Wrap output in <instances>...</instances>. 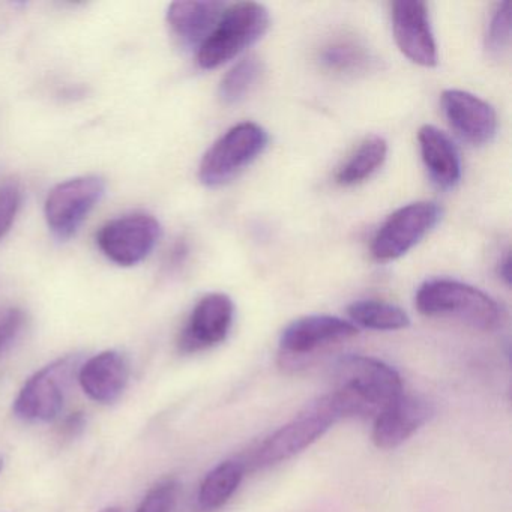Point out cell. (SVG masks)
Instances as JSON below:
<instances>
[{
  "label": "cell",
  "instance_id": "2",
  "mask_svg": "<svg viewBox=\"0 0 512 512\" xmlns=\"http://www.w3.org/2000/svg\"><path fill=\"white\" fill-rule=\"evenodd\" d=\"M415 304L424 316L452 317L481 331H493L502 323V310L491 296L449 278L425 281L416 292Z\"/></svg>",
  "mask_w": 512,
  "mask_h": 512
},
{
  "label": "cell",
  "instance_id": "18",
  "mask_svg": "<svg viewBox=\"0 0 512 512\" xmlns=\"http://www.w3.org/2000/svg\"><path fill=\"white\" fill-rule=\"evenodd\" d=\"M388 143L383 137L368 136L338 167L335 181L341 187H355L370 179L385 164Z\"/></svg>",
  "mask_w": 512,
  "mask_h": 512
},
{
  "label": "cell",
  "instance_id": "17",
  "mask_svg": "<svg viewBox=\"0 0 512 512\" xmlns=\"http://www.w3.org/2000/svg\"><path fill=\"white\" fill-rule=\"evenodd\" d=\"M226 7L223 2H173L167 10V23L185 47L199 49Z\"/></svg>",
  "mask_w": 512,
  "mask_h": 512
},
{
  "label": "cell",
  "instance_id": "13",
  "mask_svg": "<svg viewBox=\"0 0 512 512\" xmlns=\"http://www.w3.org/2000/svg\"><path fill=\"white\" fill-rule=\"evenodd\" d=\"M443 115L452 130L472 146L493 142L497 134L496 110L476 95L448 89L440 97Z\"/></svg>",
  "mask_w": 512,
  "mask_h": 512
},
{
  "label": "cell",
  "instance_id": "14",
  "mask_svg": "<svg viewBox=\"0 0 512 512\" xmlns=\"http://www.w3.org/2000/svg\"><path fill=\"white\" fill-rule=\"evenodd\" d=\"M434 415L430 401L401 394L374 418L373 442L380 449H395L421 430Z\"/></svg>",
  "mask_w": 512,
  "mask_h": 512
},
{
  "label": "cell",
  "instance_id": "9",
  "mask_svg": "<svg viewBox=\"0 0 512 512\" xmlns=\"http://www.w3.org/2000/svg\"><path fill=\"white\" fill-rule=\"evenodd\" d=\"M358 335L352 322L340 317L313 314L290 323L280 337V361L283 367H299L319 350Z\"/></svg>",
  "mask_w": 512,
  "mask_h": 512
},
{
  "label": "cell",
  "instance_id": "26",
  "mask_svg": "<svg viewBox=\"0 0 512 512\" xmlns=\"http://www.w3.org/2000/svg\"><path fill=\"white\" fill-rule=\"evenodd\" d=\"M25 325L26 314L20 308L11 307L0 311V355L16 343Z\"/></svg>",
  "mask_w": 512,
  "mask_h": 512
},
{
  "label": "cell",
  "instance_id": "24",
  "mask_svg": "<svg viewBox=\"0 0 512 512\" xmlns=\"http://www.w3.org/2000/svg\"><path fill=\"white\" fill-rule=\"evenodd\" d=\"M22 202L23 191L19 182L10 179L0 185V241L13 229Z\"/></svg>",
  "mask_w": 512,
  "mask_h": 512
},
{
  "label": "cell",
  "instance_id": "20",
  "mask_svg": "<svg viewBox=\"0 0 512 512\" xmlns=\"http://www.w3.org/2000/svg\"><path fill=\"white\" fill-rule=\"evenodd\" d=\"M347 314L353 325L373 331H400L410 325V317L403 308L376 299L353 302Z\"/></svg>",
  "mask_w": 512,
  "mask_h": 512
},
{
  "label": "cell",
  "instance_id": "25",
  "mask_svg": "<svg viewBox=\"0 0 512 512\" xmlns=\"http://www.w3.org/2000/svg\"><path fill=\"white\" fill-rule=\"evenodd\" d=\"M178 494V481L173 478L163 479L143 497L136 512H173Z\"/></svg>",
  "mask_w": 512,
  "mask_h": 512
},
{
  "label": "cell",
  "instance_id": "28",
  "mask_svg": "<svg viewBox=\"0 0 512 512\" xmlns=\"http://www.w3.org/2000/svg\"><path fill=\"white\" fill-rule=\"evenodd\" d=\"M101 512H121V509H119V508H107V509H104V511H101Z\"/></svg>",
  "mask_w": 512,
  "mask_h": 512
},
{
  "label": "cell",
  "instance_id": "10",
  "mask_svg": "<svg viewBox=\"0 0 512 512\" xmlns=\"http://www.w3.org/2000/svg\"><path fill=\"white\" fill-rule=\"evenodd\" d=\"M160 238V221L139 212L104 224L97 233V245L110 262L128 268L142 263L155 250Z\"/></svg>",
  "mask_w": 512,
  "mask_h": 512
},
{
  "label": "cell",
  "instance_id": "11",
  "mask_svg": "<svg viewBox=\"0 0 512 512\" xmlns=\"http://www.w3.org/2000/svg\"><path fill=\"white\" fill-rule=\"evenodd\" d=\"M392 32L398 49L413 64L425 68L439 62L437 44L425 2L398 0L391 5Z\"/></svg>",
  "mask_w": 512,
  "mask_h": 512
},
{
  "label": "cell",
  "instance_id": "19",
  "mask_svg": "<svg viewBox=\"0 0 512 512\" xmlns=\"http://www.w3.org/2000/svg\"><path fill=\"white\" fill-rule=\"evenodd\" d=\"M245 475L241 461L226 460L215 466L200 484L197 505L202 511L212 512L229 502Z\"/></svg>",
  "mask_w": 512,
  "mask_h": 512
},
{
  "label": "cell",
  "instance_id": "23",
  "mask_svg": "<svg viewBox=\"0 0 512 512\" xmlns=\"http://www.w3.org/2000/svg\"><path fill=\"white\" fill-rule=\"evenodd\" d=\"M511 43V8L509 2L497 5L488 23L485 47L493 56L502 55Z\"/></svg>",
  "mask_w": 512,
  "mask_h": 512
},
{
  "label": "cell",
  "instance_id": "16",
  "mask_svg": "<svg viewBox=\"0 0 512 512\" xmlns=\"http://www.w3.org/2000/svg\"><path fill=\"white\" fill-rule=\"evenodd\" d=\"M419 151L428 175L442 190H452L461 179V160L457 146L434 125L418 131Z\"/></svg>",
  "mask_w": 512,
  "mask_h": 512
},
{
  "label": "cell",
  "instance_id": "12",
  "mask_svg": "<svg viewBox=\"0 0 512 512\" xmlns=\"http://www.w3.org/2000/svg\"><path fill=\"white\" fill-rule=\"evenodd\" d=\"M235 320V304L224 293L203 296L191 311L181 337L179 349L184 353H196L211 349L226 340Z\"/></svg>",
  "mask_w": 512,
  "mask_h": 512
},
{
  "label": "cell",
  "instance_id": "6",
  "mask_svg": "<svg viewBox=\"0 0 512 512\" xmlns=\"http://www.w3.org/2000/svg\"><path fill=\"white\" fill-rule=\"evenodd\" d=\"M106 194V181L100 176H79L56 185L44 205L47 226L59 241L79 232L86 218Z\"/></svg>",
  "mask_w": 512,
  "mask_h": 512
},
{
  "label": "cell",
  "instance_id": "8",
  "mask_svg": "<svg viewBox=\"0 0 512 512\" xmlns=\"http://www.w3.org/2000/svg\"><path fill=\"white\" fill-rule=\"evenodd\" d=\"M76 367L77 358L70 355L41 368L20 389L14 401V413L28 422H49L58 418Z\"/></svg>",
  "mask_w": 512,
  "mask_h": 512
},
{
  "label": "cell",
  "instance_id": "1",
  "mask_svg": "<svg viewBox=\"0 0 512 512\" xmlns=\"http://www.w3.org/2000/svg\"><path fill=\"white\" fill-rule=\"evenodd\" d=\"M328 398L338 418H376L403 394L400 374L373 356L347 355L334 368Z\"/></svg>",
  "mask_w": 512,
  "mask_h": 512
},
{
  "label": "cell",
  "instance_id": "3",
  "mask_svg": "<svg viewBox=\"0 0 512 512\" xmlns=\"http://www.w3.org/2000/svg\"><path fill=\"white\" fill-rule=\"evenodd\" d=\"M271 17L265 5L238 2L227 5L209 37L197 49V64L215 70L241 55L268 32Z\"/></svg>",
  "mask_w": 512,
  "mask_h": 512
},
{
  "label": "cell",
  "instance_id": "15",
  "mask_svg": "<svg viewBox=\"0 0 512 512\" xmlns=\"http://www.w3.org/2000/svg\"><path fill=\"white\" fill-rule=\"evenodd\" d=\"M130 380L128 359L118 350L92 356L80 367L79 383L85 394L101 404L119 400Z\"/></svg>",
  "mask_w": 512,
  "mask_h": 512
},
{
  "label": "cell",
  "instance_id": "27",
  "mask_svg": "<svg viewBox=\"0 0 512 512\" xmlns=\"http://www.w3.org/2000/svg\"><path fill=\"white\" fill-rule=\"evenodd\" d=\"M499 275L509 286V283H511V257H509V254H506V256L500 260Z\"/></svg>",
  "mask_w": 512,
  "mask_h": 512
},
{
  "label": "cell",
  "instance_id": "4",
  "mask_svg": "<svg viewBox=\"0 0 512 512\" xmlns=\"http://www.w3.org/2000/svg\"><path fill=\"white\" fill-rule=\"evenodd\" d=\"M265 128L254 122H241L224 133L203 155L199 179L205 187L229 184L268 148Z\"/></svg>",
  "mask_w": 512,
  "mask_h": 512
},
{
  "label": "cell",
  "instance_id": "5",
  "mask_svg": "<svg viewBox=\"0 0 512 512\" xmlns=\"http://www.w3.org/2000/svg\"><path fill=\"white\" fill-rule=\"evenodd\" d=\"M338 421L340 418L331 406L328 395H323L289 424L283 425L271 436L266 437L254 449L251 464L254 467H268L290 460L313 445Z\"/></svg>",
  "mask_w": 512,
  "mask_h": 512
},
{
  "label": "cell",
  "instance_id": "22",
  "mask_svg": "<svg viewBox=\"0 0 512 512\" xmlns=\"http://www.w3.org/2000/svg\"><path fill=\"white\" fill-rule=\"evenodd\" d=\"M263 65L256 56L239 61L221 80L220 98L227 106L241 103L262 76Z\"/></svg>",
  "mask_w": 512,
  "mask_h": 512
},
{
  "label": "cell",
  "instance_id": "21",
  "mask_svg": "<svg viewBox=\"0 0 512 512\" xmlns=\"http://www.w3.org/2000/svg\"><path fill=\"white\" fill-rule=\"evenodd\" d=\"M373 62L370 52L355 41H335L320 53V64L337 74L365 73Z\"/></svg>",
  "mask_w": 512,
  "mask_h": 512
},
{
  "label": "cell",
  "instance_id": "29",
  "mask_svg": "<svg viewBox=\"0 0 512 512\" xmlns=\"http://www.w3.org/2000/svg\"><path fill=\"white\" fill-rule=\"evenodd\" d=\"M2 466H4V463H2V460H0V470H2Z\"/></svg>",
  "mask_w": 512,
  "mask_h": 512
},
{
  "label": "cell",
  "instance_id": "7",
  "mask_svg": "<svg viewBox=\"0 0 512 512\" xmlns=\"http://www.w3.org/2000/svg\"><path fill=\"white\" fill-rule=\"evenodd\" d=\"M442 218V209L431 202H416L392 212L371 242V256L380 263L409 253Z\"/></svg>",
  "mask_w": 512,
  "mask_h": 512
}]
</instances>
